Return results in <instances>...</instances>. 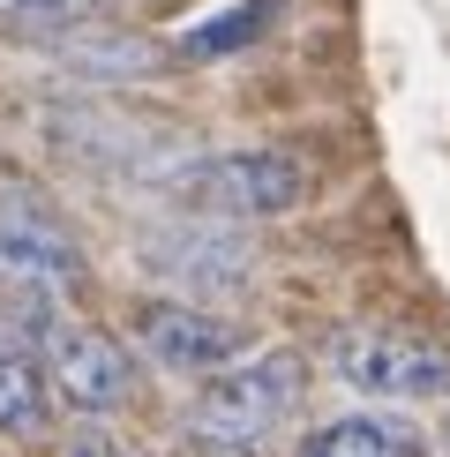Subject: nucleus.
I'll return each mask as SVG.
<instances>
[{"mask_svg":"<svg viewBox=\"0 0 450 457\" xmlns=\"http://www.w3.org/2000/svg\"><path fill=\"white\" fill-rule=\"evenodd\" d=\"M53 412V383H46V360L23 353L15 337H0V435H38Z\"/></svg>","mask_w":450,"mask_h":457,"instance_id":"1a4fd4ad","label":"nucleus"},{"mask_svg":"<svg viewBox=\"0 0 450 457\" xmlns=\"http://www.w3.org/2000/svg\"><path fill=\"white\" fill-rule=\"evenodd\" d=\"M143 262L158 278L188 285V293H240V285H248V247H240L233 233H218V218L158 233V240L143 247Z\"/></svg>","mask_w":450,"mask_h":457,"instance_id":"0eeeda50","label":"nucleus"},{"mask_svg":"<svg viewBox=\"0 0 450 457\" xmlns=\"http://www.w3.org/2000/svg\"><path fill=\"white\" fill-rule=\"evenodd\" d=\"M330 368L361 397H383V405L450 397V345H436V337H421V330H390V322H353V330H338Z\"/></svg>","mask_w":450,"mask_h":457,"instance_id":"20e7f679","label":"nucleus"},{"mask_svg":"<svg viewBox=\"0 0 450 457\" xmlns=\"http://www.w3.org/2000/svg\"><path fill=\"white\" fill-rule=\"evenodd\" d=\"M300 360L293 353H255V360H233V368L203 375L196 405H188V420H196L203 435H218V443H262V435H278L293 420L300 405Z\"/></svg>","mask_w":450,"mask_h":457,"instance_id":"7ed1b4c3","label":"nucleus"},{"mask_svg":"<svg viewBox=\"0 0 450 457\" xmlns=\"http://www.w3.org/2000/svg\"><path fill=\"white\" fill-rule=\"evenodd\" d=\"M196 218H286L308 203V165L293 150H211L158 180Z\"/></svg>","mask_w":450,"mask_h":457,"instance_id":"f257e3e1","label":"nucleus"},{"mask_svg":"<svg viewBox=\"0 0 450 457\" xmlns=\"http://www.w3.org/2000/svg\"><path fill=\"white\" fill-rule=\"evenodd\" d=\"M30 330L46 337V383H53L61 405H75V412H121L128 397H136V360L121 353V337L90 330V322H61V315L30 322Z\"/></svg>","mask_w":450,"mask_h":457,"instance_id":"39448f33","label":"nucleus"},{"mask_svg":"<svg viewBox=\"0 0 450 457\" xmlns=\"http://www.w3.org/2000/svg\"><path fill=\"white\" fill-rule=\"evenodd\" d=\"M271 15H278V0H240V8L211 15V23H196V30L180 37V53H188V61H218V53H240V46H255V37L271 30Z\"/></svg>","mask_w":450,"mask_h":457,"instance_id":"9d476101","label":"nucleus"},{"mask_svg":"<svg viewBox=\"0 0 450 457\" xmlns=\"http://www.w3.org/2000/svg\"><path fill=\"white\" fill-rule=\"evenodd\" d=\"M68 457H128V450L112 443V435H75V443H68Z\"/></svg>","mask_w":450,"mask_h":457,"instance_id":"f8f14e48","label":"nucleus"},{"mask_svg":"<svg viewBox=\"0 0 450 457\" xmlns=\"http://www.w3.org/2000/svg\"><path fill=\"white\" fill-rule=\"evenodd\" d=\"M300 457H428L421 428L398 420V412H346V420H323L300 443Z\"/></svg>","mask_w":450,"mask_h":457,"instance_id":"6e6552de","label":"nucleus"},{"mask_svg":"<svg viewBox=\"0 0 450 457\" xmlns=\"http://www.w3.org/2000/svg\"><path fill=\"white\" fill-rule=\"evenodd\" d=\"M98 23V0H0L8 37H75Z\"/></svg>","mask_w":450,"mask_h":457,"instance_id":"9b49d317","label":"nucleus"},{"mask_svg":"<svg viewBox=\"0 0 450 457\" xmlns=\"http://www.w3.org/2000/svg\"><path fill=\"white\" fill-rule=\"evenodd\" d=\"M136 337H143V353L158 360V368H173V375H218V368L240 360V345H248L240 322L196 308V300H143Z\"/></svg>","mask_w":450,"mask_h":457,"instance_id":"423d86ee","label":"nucleus"},{"mask_svg":"<svg viewBox=\"0 0 450 457\" xmlns=\"http://www.w3.org/2000/svg\"><path fill=\"white\" fill-rule=\"evenodd\" d=\"M83 278V247L46 195L0 180V293H15L30 315H53V293Z\"/></svg>","mask_w":450,"mask_h":457,"instance_id":"f03ea898","label":"nucleus"}]
</instances>
